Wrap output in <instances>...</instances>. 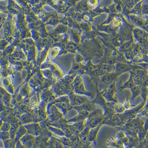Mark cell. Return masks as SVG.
I'll return each mask as SVG.
<instances>
[{"label": "cell", "mask_w": 148, "mask_h": 148, "mask_svg": "<svg viewBox=\"0 0 148 148\" xmlns=\"http://www.w3.org/2000/svg\"><path fill=\"white\" fill-rule=\"evenodd\" d=\"M102 69L106 72H111L114 69V67L113 66L110 65L104 64L102 66Z\"/></svg>", "instance_id": "1"}, {"label": "cell", "mask_w": 148, "mask_h": 148, "mask_svg": "<svg viewBox=\"0 0 148 148\" xmlns=\"http://www.w3.org/2000/svg\"><path fill=\"white\" fill-rule=\"evenodd\" d=\"M104 81L107 83L111 82L112 80V77L111 75H107L104 77Z\"/></svg>", "instance_id": "2"}, {"label": "cell", "mask_w": 148, "mask_h": 148, "mask_svg": "<svg viewBox=\"0 0 148 148\" xmlns=\"http://www.w3.org/2000/svg\"><path fill=\"white\" fill-rule=\"evenodd\" d=\"M143 10L144 14H148V4L145 5Z\"/></svg>", "instance_id": "3"}, {"label": "cell", "mask_w": 148, "mask_h": 148, "mask_svg": "<svg viewBox=\"0 0 148 148\" xmlns=\"http://www.w3.org/2000/svg\"><path fill=\"white\" fill-rule=\"evenodd\" d=\"M128 67L125 64H121L119 66V70H121V71H123V70L127 69V68Z\"/></svg>", "instance_id": "4"}, {"label": "cell", "mask_w": 148, "mask_h": 148, "mask_svg": "<svg viewBox=\"0 0 148 148\" xmlns=\"http://www.w3.org/2000/svg\"><path fill=\"white\" fill-rule=\"evenodd\" d=\"M76 102L79 103H82L83 102V101H84V99L83 100V98L80 97H77L76 98Z\"/></svg>", "instance_id": "5"}]
</instances>
